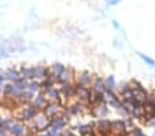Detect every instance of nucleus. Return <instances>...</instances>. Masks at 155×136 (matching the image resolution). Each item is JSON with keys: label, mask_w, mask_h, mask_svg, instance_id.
Segmentation results:
<instances>
[{"label": "nucleus", "mask_w": 155, "mask_h": 136, "mask_svg": "<svg viewBox=\"0 0 155 136\" xmlns=\"http://www.w3.org/2000/svg\"><path fill=\"white\" fill-rule=\"evenodd\" d=\"M137 55L140 56V59L143 61V62H146L148 66H152V68H155V61L152 59L151 56L146 55V54H143V52H137Z\"/></svg>", "instance_id": "obj_27"}, {"label": "nucleus", "mask_w": 155, "mask_h": 136, "mask_svg": "<svg viewBox=\"0 0 155 136\" xmlns=\"http://www.w3.org/2000/svg\"><path fill=\"white\" fill-rule=\"evenodd\" d=\"M33 99H35V96H33V92H30V91H24L22 92V95L19 96V103H22V104H29V103H32L33 102Z\"/></svg>", "instance_id": "obj_24"}, {"label": "nucleus", "mask_w": 155, "mask_h": 136, "mask_svg": "<svg viewBox=\"0 0 155 136\" xmlns=\"http://www.w3.org/2000/svg\"><path fill=\"white\" fill-rule=\"evenodd\" d=\"M77 131H78L80 136L89 135V133H94V132H95V125H94V122L81 124V125H78V127H77Z\"/></svg>", "instance_id": "obj_19"}, {"label": "nucleus", "mask_w": 155, "mask_h": 136, "mask_svg": "<svg viewBox=\"0 0 155 136\" xmlns=\"http://www.w3.org/2000/svg\"><path fill=\"white\" fill-rule=\"evenodd\" d=\"M121 0H106V3H107V6H115V4H118Z\"/></svg>", "instance_id": "obj_30"}, {"label": "nucleus", "mask_w": 155, "mask_h": 136, "mask_svg": "<svg viewBox=\"0 0 155 136\" xmlns=\"http://www.w3.org/2000/svg\"><path fill=\"white\" fill-rule=\"evenodd\" d=\"M130 83H125V81H122V83L118 85V91H120V94H122V92L128 91V89H130Z\"/></svg>", "instance_id": "obj_29"}, {"label": "nucleus", "mask_w": 155, "mask_h": 136, "mask_svg": "<svg viewBox=\"0 0 155 136\" xmlns=\"http://www.w3.org/2000/svg\"><path fill=\"white\" fill-rule=\"evenodd\" d=\"M19 73H21V77L26 81L36 78L35 77V68H30V66H22V68L19 69Z\"/></svg>", "instance_id": "obj_18"}, {"label": "nucleus", "mask_w": 155, "mask_h": 136, "mask_svg": "<svg viewBox=\"0 0 155 136\" xmlns=\"http://www.w3.org/2000/svg\"><path fill=\"white\" fill-rule=\"evenodd\" d=\"M44 95L47 96V99H50V101H55V102H61L62 103V95H61V91H59V88H56V87H52V88L47 89V91L44 92Z\"/></svg>", "instance_id": "obj_13"}, {"label": "nucleus", "mask_w": 155, "mask_h": 136, "mask_svg": "<svg viewBox=\"0 0 155 136\" xmlns=\"http://www.w3.org/2000/svg\"><path fill=\"white\" fill-rule=\"evenodd\" d=\"M111 132L117 133L118 136H126V133H128L126 120H114V121H111Z\"/></svg>", "instance_id": "obj_5"}, {"label": "nucleus", "mask_w": 155, "mask_h": 136, "mask_svg": "<svg viewBox=\"0 0 155 136\" xmlns=\"http://www.w3.org/2000/svg\"><path fill=\"white\" fill-rule=\"evenodd\" d=\"M22 136H33V135H32V133H30V135H22Z\"/></svg>", "instance_id": "obj_35"}, {"label": "nucleus", "mask_w": 155, "mask_h": 136, "mask_svg": "<svg viewBox=\"0 0 155 136\" xmlns=\"http://www.w3.org/2000/svg\"><path fill=\"white\" fill-rule=\"evenodd\" d=\"M47 103H48L47 96L44 95V92H41V94L37 95V96H35V99H33V102H32V106L35 107L38 113H41L44 110V107L47 106Z\"/></svg>", "instance_id": "obj_10"}, {"label": "nucleus", "mask_w": 155, "mask_h": 136, "mask_svg": "<svg viewBox=\"0 0 155 136\" xmlns=\"http://www.w3.org/2000/svg\"><path fill=\"white\" fill-rule=\"evenodd\" d=\"M144 115H146V109L143 106L141 107H137V109H133L129 114L132 120H144Z\"/></svg>", "instance_id": "obj_22"}, {"label": "nucleus", "mask_w": 155, "mask_h": 136, "mask_svg": "<svg viewBox=\"0 0 155 136\" xmlns=\"http://www.w3.org/2000/svg\"><path fill=\"white\" fill-rule=\"evenodd\" d=\"M91 113H92V115L96 117L97 120L99 118H106L107 114H108V107H107V104H99V106L92 107Z\"/></svg>", "instance_id": "obj_12"}, {"label": "nucleus", "mask_w": 155, "mask_h": 136, "mask_svg": "<svg viewBox=\"0 0 155 136\" xmlns=\"http://www.w3.org/2000/svg\"><path fill=\"white\" fill-rule=\"evenodd\" d=\"M66 122L68 121H66V118H64L63 115H55V117H52V120H51V127L62 131L66 127Z\"/></svg>", "instance_id": "obj_20"}, {"label": "nucleus", "mask_w": 155, "mask_h": 136, "mask_svg": "<svg viewBox=\"0 0 155 136\" xmlns=\"http://www.w3.org/2000/svg\"><path fill=\"white\" fill-rule=\"evenodd\" d=\"M73 69H64L63 73L61 74V76L58 77V83L59 84H69L71 83V80H73Z\"/></svg>", "instance_id": "obj_16"}, {"label": "nucleus", "mask_w": 155, "mask_h": 136, "mask_svg": "<svg viewBox=\"0 0 155 136\" xmlns=\"http://www.w3.org/2000/svg\"><path fill=\"white\" fill-rule=\"evenodd\" d=\"M152 136H155V129H154V132H152Z\"/></svg>", "instance_id": "obj_36"}, {"label": "nucleus", "mask_w": 155, "mask_h": 136, "mask_svg": "<svg viewBox=\"0 0 155 136\" xmlns=\"http://www.w3.org/2000/svg\"><path fill=\"white\" fill-rule=\"evenodd\" d=\"M88 107V103L84 101H77L74 102V103H71L70 106H69V109H70L71 114L73 115H80V114H84V111L87 110Z\"/></svg>", "instance_id": "obj_11"}, {"label": "nucleus", "mask_w": 155, "mask_h": 136, "mask_svg": "<svg viewBox=\"0 0 155 136\" xmlns=\"http://www.w3.org/2000/svg\"><path fill=\"white\" fill-rule=\"evenodd\" d=\"M59 91L63 99H71L76 95V84L69 83V84H61Z\"/></svg>", "instance_id": "obj_8"}, {"label": "nucleus", "mask_w": 155, "mask_h": 136, "mask_svg": "<svg viewBox=\"0 0 155 136\" xmlns=\"http://www.w3.org/2000/svg\"><path fill=\"white\" fill-rule=\"evenodd\" d=\"M37 114H38V111L32 104H24V106L21 107L19 111H18V117L22 121H33Z\"/></svg>", "instance_id": "obj_3"}, {"label": "nucleus", "mask_w": 155, "mask_h": 136, "mask_svg": "<svg viewBox=\"0 0 155 136\" xmlns=\"http://www.w3.org/2000/svg\"><path fill=\"white\" fill-rule=\"evenodd\" d=\"M126 136H146V135H144L143 129H140V128H132L130 131H128Z\"/></svg>", "instance_id": "obj_28"}, {"label": "nucleus", "mask_w": 155, "mask_h": 136, "mask_svg": "<svg viewBox=\"0 0 155 136\" xmlns=\"http://www.w3.org/2000/svg\"><path fill=\"white\" fill-rule=\"evenodd\" d=\"M94 91L96 92H106V83L100 76H95L94 77V83H92V87H91Z\"/></svg>", "instance_id": "obj_15"}, {"label": "nucleus", "mask_w": 155, "mask_h": 136, "mask_svg": "<svg viewBox=\"0 0 155 136\" xmlns=\"http://www.w3.org/2000/svg\"><path fill=\"white\" fill-rule=\"evenodd\" d=\"M94 74L89 73L87 70H82L80 73H77L76 76V84L81 87H85V88H91L92 87V83H94Z\"/></svg>", "instance_id": "obj_4"}, {"label": "nucleus", "mask_w": 155, "mask_h": 136, "mask_svg": "<svg viewBox=\"0 0 155 136\" xmlns=\"http://www.w3.org/2000/svg\"><path fill=\"white\" fill-rule=\"evenodd\" d=\"M35 77H36V80L37 78H45V77H48V68H45L43 65L35 66Z\"/></svg>", "instance_id": "obj_23"}, {"label": "nucleus", "mask_w": 155, "mask_h": 136, "mask_svg": "<svg viewBox=\"0 0 155 136\" xmlns=\"http://www.w3.org/2000/svg\"><path fill=\"white\" fill-rule=\"evenodd\" d=\"M95 125V132L100 133H111V121L107 118H99L94 121Z\"/></svg>", "instance_id": "obj_6"}, {"label": "nucleus", "mask_w": 155, "mask_h": 136, "mask_svg": "<svg viewBox=\"0 0 155 136\" xmlns=\"http://www.w3.org/2000/svg\"><path fill=\"white\" fill-rule=\"evenodd\" d=\"M113 25H114L115 29H120V24H118V22L115 21V19H113Z\"/></svg>", "instance_id": "obj_32"}, {"label": "nucleus", "mask_w": 155, "mask_h": 136, "mask_svg": "<svg viewBox=\"0 0 155 136\" xmlns=\"http://www.w3.org/2000/svg\"><path fill=\"white\" fill-rule=\"evenodd\" d=\"M104 83H106V91H115L117 89V83H115V78L114 76H107L104 78Z\"/></svg>", "instance_id": "obj_25"}, {"label": "nucleus", "mask_w": 155, "mask_h": 136, "mask_svg": "<svg viewBox=\"0 0 155 136\" xmlns=\"http://www.w3.org/2000/svg\"><path fill=\"white\" fill-rule=\"evenodd\" d=\"M40 136H52V135H51V133L50 132H45V133H41V135Z\"/></svg>", "instance_id": "obj_33"}, {"label": "nucleus", "mask_w": 155, "mask_h": 136, "mask_svg": "<svg viewBox=\"0 0 155 136\" xmlns=\"http://www.w3.org/2000/svg\"><path fill=\"white\" fill-rule=\"evenodd\" d=\"M28 91H30V92H37V91H41V85H40V81L38 80H36V81H30L29 84H28Z\"/></svg>", "instance_id": "obj_26"}, {"label": "nucleus", "mask_w": 155, "mask_h": 136, "mask_svg": "<svg viewBox=\"0 0 155 136\" xmlns=\"http://www.w3.org/2000/svg\"><path fill=\"white\" fill-rule=\"evenodd\" d=\"M61 107H62V103L61 102H55V101H50L47 103V106L44 107L43 113L45 115H48L50 118H52V117H55V115H58V113L61 111Z\"/></svg>", "instance_id": "obj_7"}, {"label": "nucleus", "mask_w": 155, "mask_h": 136, "mask_svg": "<svg viewBox=\"0 0 155 136\" xmlns=\"http://www.w3.org/2000/svg\"><path fill=\"white\" fill-rule=\"evenodd\" d=\"M92 94V88H85V87H81L78 84H76V96L78 101H84V102H88L89 96Z\"/></svg>", "instance_id": "obj_9"}, {"label": "nucleus", "mask_w": 155, "mask_h": 136, "mask_svg": "<svg viewBox=\"0 0 155 136\" xmlns=\"http://www.w3.org/2000/svg\"><path fill=\"white\" fill-rule=\"evenodd\" d=\"M8 131L12 136H22L25 132V125L19 121H14L11 124V127L8 128Z\"/></svg>", "instance_id": "obj_14"}, {"label": "nucleus", "mask_w": 155, "mask_h": 136, "mask_svg": "<svg viewBox=\"0 0 155 136\" xmlns=\"http://www.w3.org/2000/svg\"><path fill=\"white\" fill-rule=\"evenodd\" d=\"M0 128H3V118L0 117Z\"/></svg>", "instance_id": "obj_34"}, {"label": "nucleus", "mask_w": 155, "mask_h": 136, "mask_svg": "<svg viewBox=\"0 0 155 136\" xmlns=\"http://www.w3.org/2000/svg\"><path fill=\"white\" fill-rule=\"evenodd\" d=\"M6 132H7L6 128H0V136H6Z\"/></svg>", "instance_id": "obj_31"}, {"label": "nucleus", "mask_w": 155, "mask_h": 136, "mask_svg": "<svg viewBox=\"0 0 155 136\" xmlns=\"http://www.w3.org/2000/svg\"><path fill=\"white\" fill-rule=\"evenodd\" d=\"M51 120L48 115H45L43 111L38 113L36 115V118L33 120V132H44L51 128Z\"/></svg>", "instance_id": "obj_1"}, {"label": "nucleus", "mask_w": 155, "mask_h": 136, "mask_svg": "<svg viewBox=\"0 0 155 136\" xmlns=\"http://www.w3.org/2000/svg\"><path fill=\"white\" fill-rule=\"evenodd\" d=\"M64 66H63V63H59V62H55V63H52V65L48 68V76H55V77H59L62 73H63V70H64Z\"/></svg>", "instance_id": "obj_17"}, {"label": "nucleus", "mask_w": 155, "mask_h": 136, "mask_svg": "<svg viewBox=\"0 0 155 136\" xmlns=\"http://www.w3.org/2000/svg\"><path fill=\"white\" fill-rule=\"evenodd\" d=\"M130 87H132V89H133V95H135L136 101L144 103V101L147 99V96H148L150 92L144 88L143 84H141L140 81H137V80H130Z\"/></svg>", "instance_id": "obj_2"}, {"label": "nucleus", "mask_w": 155, "mask_h": 136, "mask_svg": "<svg viewBox=\"0 0 155 136\" xmlns=\"http://www.w3.org/2000/svg\"><path fill=\"white\" fill-rule=\"evenodd\" d=\"M21 78H22V77H21V73L17 70V69L11 68V69H8V70L6 71V80L12 81V83H18Z\"/></svg>", "instance_id": "obj_21"}]
</instances>
